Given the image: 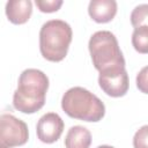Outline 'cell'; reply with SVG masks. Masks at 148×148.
Here are the masks:
<instances>
[{
	"mask_svg": "<svg viewBox=\"0 0 148 148\" xmlns=\"http://www.w3.org/2000/svg\"><path fill=\"white\" fill-rule=\"evenodd\" d=\"M88 14L97 23H108L117 14V2L114 0H91Z\"/></svg>",
	"mask_w": 148,
	"mask_h": 148,
	"instance_id": "8",
	"label": "cell"
},
{
	"mask_svg": "<svg viewBox=\"0 0 148 148\" xmlns=\"http://www.w3.org/2000/svg\"><path fill=\"white\" fill-rule=\"evenodd\" d=\"M73 31L71 25L62 20L45 22L39 31V50L49 61H61L68 52Z\"/></svg>",
	"mask_w": 148,
	"mask_h": 148,
	"instance_id": "3",
	"label": "cell"
},
{
	"mask_svg": "<svg viewBox=\"0 0 148 148\" xmlns=\"http://www.w3.org/2000/svg\"><path fill=\"white\" fill-rule=\"evenodd\" d=\"M27 124L10 113L0 116V148H13L28 142Z\"/></svg>",
	"mask_w": 148,
	"mask_h": 148,
	"instance_id": "5",
	"label": "cell"
},
{
	"mask_svg": "<svg viewBox=\"0 0 148 148\" xmlns=\"http://www.w3.org/2000/svg\"><path fill=\"white\" fill-rule=\"evenodd\" d=\"M147 71H148V67L145 66L136 75V87L143 92V94H147L148 92V89H147Z\"/></svg>",
	"mask_w": 148,
	"mask_h": 148,
	"instance_id": "15",
	"label": "cell"
},
{
	"mask_svg": "<svg viewBox=\"0 0 148 148\" xmlns=\"http://www.w3.org/2000/svg\"><path fill=\"white\" fill-rule=\"evenodd\" d=\"M88 49L94 67L98 72L105 69L125 67V59L116 36L109 30H99L92 34Z\"/></svg>",
	"mask_w": 148,
	"mask_h": 148,
	"instance_id": "4",
	"label": "cell"
},
{
	"mask_svg": "<svg viewBox=\"0 0 148 148\" xmlns=\"http://www.w3.org/2000/svg\"><path fill=\"white\" fill-rule=\"evenodd\" d=\"M147 16H148V5L142 3L136 6L131 13V23L135 28L147 25Z\"/></svg>",
	"mask_w": 148,
	"mask_h": 148,
	"instance_id": "12",
	"label": "cell"
},
{
	"mask_svg": "<svg viewBox=\"0 0 148 148\" xmlns=\"http://www.w3.org/2000/svg\"><path fill=\"white\" fill-rule=\"evenodd\" d=\"M91 145V133L81 125L72 126L65 138L66 148H89Z\"/></svg>",
	"mask_w": 148,
	"mask_h": 148,
	"instance_id": "10",
	"label": "cell"
},
{
	"mask_svg": "<svg viewBox=\"0 0 148 148\" xmlns=\"http://www.w3.org/2000/svg\"><path fill=\"white\" fill-rule=\"evenodd\" d=\"M97 148H114L112 146H108V145H102V146H98Z\"/></svg>",
	"mask_w": 148,
	"mask_h": 148,
	"instance_id": "16",
	"label": "cell"
},
{
	"mask_svg": "<svg viewBox=\"0 0 148 148\" xmlns=\"http://www.w3.org/2000/svg\"><path fill=\"white\" fill-rule=\"evenodd\" d=\"M61 109L71 118L97 123L105 114L104 103L82 87L69 88L61 98Z\"/></svg>",
	"mask_w": 148,
	"mask_h": 148,
	"instance_id": "2",
	"label": "cell"
},
{
	"mask_svg": "<svg viewBox=\"0 0 148 148\" xmlns=\"http://www.w3.org/2000/svg\"><path fill=\"white\" fill-rule=\"evenodd\" d=\"M64 127V120L58 113L47 112L43 114L37 123V138L44 143H53L61 136Z\"/></svg>",
	"mask_w": 148,
	"mask_h": 148,
	"instance_id": "7",
	"label": "cell"
},
{
	"mask_svg": "<svg viewBox=\"0 0 148 148\" xmlns=\"http://www.w3.org/2000/svg\"><path fill=\"white\" fill-rule=\"evenodd\" d=\"M98 84L108 96L121 97L128 91V74L125 67L105 69L103 72H99Z\"/></svg>",
	"mask_w": 148,
	"mask_h": 148,
	"instance_id": "6",
	"label": "cell"
},
{
	"mask_svg": "<svg viewBox=\"0 0 148 148\" xmlns=\"http://www.w3.org/2000/svg\"><path fill=\"white\" fill-rule=\"evenodd\" d=\"M35 3L42 13H54L62 6V0H36Z\"/></svg>",
	"mask_w": 148,
	"mask_h": 148,
	"instance_id": "13",
	"label": "cell"
},
{
	"mask_svg": "<svg viewBox=\"0 0 148 148\" xmlns=\"http://www.w3.org/2000/svg\"><path fill=\"white\" fill-rule=\"evenodd\" d=\"M132 45L139 53L148 52V25L135 28L132 34Z\"/></svg>",
	"mask_w": 148,
	"mask_h": 148,
	"instance_id": "11",
	"label": "cell"
},
{
	"mask_svg": "<svg viewBox=\"0 0 148 148\" xmlns=\"http://www.w3.org/2000/svg\"><path fill=\"white\" fill-rule=\"evenodd\" d=\"M7 18L14 24L28 22L32 14V2L30 0H9L5 7Z\"/></svg>",
	"mask_w": 148,
	"mask_h": 148,
	"instance_id": "9",
	"label": "cell"
},
{
	"mask_svg": "<svg viewBox=\"0 0 148 148\" xmlns=\"http://www.w3.org/2000/svg\"><path fill=\"white\" fill-rule=\"evenodd\" d=\"M49 89L47 75L36 68L24 69L17 82V89L13 95V105L22 113L31 114L40 110L45 104Z\"/></svg>",
	"mask_w": 148,
	"mask_h": 148,
	"instance_id": "1",
	"label": "cell"
},
{
	"mask_svg": "<svg viewBox=\"0 0 148 148\" xmlns=\"http://www.w3.org/2000/svg\"><path fill=\"white\" fill-rule=\"evenodd\" d=\"M147 140H148V126L143 125L134 134V138H133L134 148H148Z\"/></svg>",
	"mask_w": 148,
	"mask_h": 148,
	"instance_id": "14",
	"label": "cell"
}]
</instances>
